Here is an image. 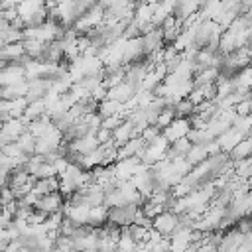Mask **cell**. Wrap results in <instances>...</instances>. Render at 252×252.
Segmentation results:
<instances>
[{"instance_id":"cell-1","label":"cell","mask_w":252,"mask_h":252,"mask_svg":"<svg viewBox=\"0 0 252 252\" xmlns=\"http://www.w3.org/2000/svg\"><path fill=\"white\" fill-rule=\"evenodd\" d=\"M138 205H118V207H108V217H106V224L124 228L130 226L134 222V217L138 213Z\"/></svg>"},{"instance_id":"cell-2","label":"cell","mask_w":252,"mask_h":252,"mask_svg":"<svg viewBox=\"0 0 252 252\" xmlns=\"http://www.w3.org/2000/svg\"><path fill=\"white\" fill-rule=\"evenodd\" d=\"M152 228L161 236V238H169L177 228H179V215L173 211H163L159 213L154 220H152Z\"/></svg>"},{"instance_id":"cell-3","label":"cell","mask_w":252,"mask_h":252,"mask_svg":"<svg viewBox=\"0 0 252 252\" xmlns=\"http://www.w3.org/2000/svg\"><path fill=\"white\" fill-rule=\"evenodd\" d=\"M63 203H65V197H63L59 191L47 193V195L37 197V201H35V205H33V211L43 213L45 217H49V215H53V213H59V211L63 209Z\"/></svg>"},{"instance_id":"cell-4","label":"cell","mask_w":252,"mask_h":252,"mask_svg":"<svg viewBox=\"0 0 252 252\" xmlns=\"http://www.w3.org/2000/svg\"><path fill=\"white\" fill-rule=\"evenodd\" d=\"M189 130H191L189 118H173V122L161 130V136L167 140V144H171L179 138H187Z\"/></svg>"},{"instance_id":"cell-5","label":"cell","mask_w":252,"mask_h":252,"mask_svg":"<svg viewBox=\"0 0 252 252\" xmlns=\"http://www.w3.org/2000/svg\"><path fill=\"white\" fill-rule=\"evenodd\" d=\"M134 94H136V91L128 85V83H120V85H116V87H112V89H106V98L108 100H116V102H120V104H126V102H130L132 98H134Z\"/></svg>"},{"instance_id":"cell-6","label":"cell","mask_w":252,"mask_h":252,"mask_svg":"<svg viewBox=\"0 0 252 252\" xmlns=\"http://www.w3.org/2000/svg\"><path fill=\"white\" fill-rule=\"evenodd\" d=\"M138 136V132H136V128H134V124L130 122V120H124L122 124H118L114 130H112V142L120 148L122 144H126L128 140H132V138H136Z\"/></svg>"},{"instance_id":"cell-7","label":"cell","mask_w":252,"mask_h":252,"mask_svg":"<svg viewBox=\"0 0 252 252\" xmlns=\"http://www.w3.org/2000/svg\"><path fill=\"white\" fill-rule=\"evenodd\" d=\"M32 191L41 197V195H47V193H55L59 191V177H45V179H35L33 185H32Z\"/></svg>"},{"instance_id":"cell-8","label":"cell","mask_w":252,"mask_h":252,"mask_svg":"<svg viewBox=\"0 0 252 252\" xmlns=\"http://www.w3.org/2000/svg\"><path fill=\"white\" fill-rule=\"evenodd\" d=\"M106 217H108V207H106V205H96V207H91V209H89V219H87V224H89V226H93V228L104 226V224H106Z\"/></svg>"},{"instance_id":"cell-9","label":"cell","mask_w":252,"mask_h":252,"mask_svg":"<svg viewBox=\"0 0 252 252\" xmlns=\"http://www.w3.org/2000/svg\"><path fill=\"white\" fill-rule=\"evenodd\" d=\"M120 110H122V104L116 102V100H108V98H104V100H100V102L96 104V114H98L100 118L114 116V114H118Z\"/></svg>"},{"instance_id":"cell-10","label":"cell","mask_w":252,"mask_h":252,"mask_svg":"<svg viewBox=\"0 0 252 252\" xmlns=\"http://www.w3.org/2000/svg\"><path fill=\"white\" fill-rule=\"evenodd\" d=\"M16 144L20 146V150L24 152V154H28V156H33V152H35V136H32L28 130L16 140Z\"/></svg>"},{"instance_id":"cell-11","label":"cell","mask_w":252,"mask_h":252,"mask_svg":"<svg viewBox=\"0 0 252 252\" xmlns=\"http://www.w3.org/2000/svg\"><path fill=\"white\" fill-rule=\"evenodd\" d=\"M20 2H22V0H0V4H2V10H4V8H16Z\"/></svg>"},{"instance_id":"cell-12","label":"cell","mask_w":252,"mask_h":252,"mask_svg":"<svg viewBox=\"0 0 252 252\" xmlns=\"http://www.w3.org/2000/svg\"><path fill=\"white\" fill-rule=\"evenodd\" d=\"M6 246H8V240H2L0 238V252H6Z\"/></svg>"}]
</instances>
